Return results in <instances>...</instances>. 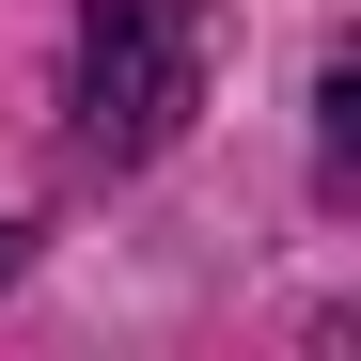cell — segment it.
<instances>
[{"instance_id":"obj_1","label":"cell","mask_w":361,"mask_h":361,"mask_svg":"<svg viewBox=\"0 0 361 361\" xmlns=\"http://www.w3.org/2000/svg\"><path fill=\"white\" fill-rule=\"evenodd\" d=\"M204 94V16L189 0H79V126L94 157H157Z\"/></svg>"},{"instance_id":"obj_2","label":"cell","mask_w":361,"mask_h":361,"mask_svg":"<svg viewBox=\"0 0 361 361\" xmlns=\"http://www.w3.org/2000/svg\"><path fill=\"white\" fill-rule=\"evenodd\" d=\"M0 267H16V235H0Z\"/></svg>"}]
</instances>
